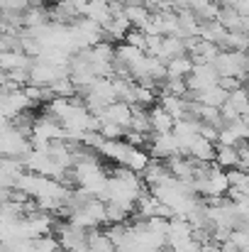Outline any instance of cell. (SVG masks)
Listing matches in <instances>:
<instances>
[{
    "mask_svg": "<svg viewBox=\"0 0 249 252\" xmlns=\"http://www.w3.org/2000/svg\"><path fill=\"white\" fill-rule=\"evenodd\" d=\"M215 69L222 76H237L242 84L249 79L247 71V52H235V49H220L215 59Z\"/></svg>",
    "mask_w": 249,
    "mask_h": 252,
    "instance_id": "cell-1",
    "label": "cell"
},
{
    "mask_svg": "<svg viewBox=\"0 0 249 252\" xmlns=\"http://www.w3.org/2000/svg\"><path fill=\"white\" fill-rule=\"evenodd\" d=\"M183 54H188L186 39H183V37H176V34H164V44H162L159 59H162V62H171V59L183 57Z\"/></svg>",
    "mask_w": 249,
    "mask_h": 252,
    "instance_id": "cell-13",
    "label": "cell"
},
{
    "mask_svg": "<svg viewBox=\"0 0 249 252\" xmlns=\"http://www.w3.org/2000/svg\"><path fill=\"white\" fill-rule=\"evenodd\" d=\"M105 140H125V127H120V125H115V123H110V120H103V125H100V130H98Z\"/></svg>",
    "mask_w": 249,
    "mask_h": 252,
    "instance_id": "cell-21",
    "label": "cell"
},
{
    "mask_svg": "<svg viewBox=\"0 0 249 252\" xmlns=\"http://www.w3.org/2000/svg\"><path fill=\"white\" fill-rule=\"evenodd\" d=\"M220 250H222V252H242L240 248H237V245H235V243H232V240H225V243H220Z\"/></svg>",
    "mask_w": 249,
    "mask_h": 252,
    "instance_id": "cell-24",
    "label": "cell"
},
{
    "mask_svg": "<svg viewBox=\"0 0 249 252\" xmlns=\"http://www.w3.org/2000/svg\"><path fill=\"white\" fill-rule=\"evenodd\" d=\"M171 176V169L166 164L164 159H152L149 162V167L142 171V179H144V184L147 186H154V184H162L164 179Z\"/></svg>",
    "mask_w": 249,
    "mask_h": 252,
    "instance_id": "cell-15",
    "label": "cell"
},
{
    "mask_svg": "<svg viewBox=\"0 0 249 252\" xmlns=\"http://www.w3.org/2000/svg\"><path fill=\"white\" fill-rule=\"evenodd\" d=\"M183 155H191V157L198 159V162H215L218 150H215V142L205 140V137L198 132V135L183 147Z\"/></svg>",
    "mask_w": 249,
    "mask_h": 252,
    "instance_id": "cell-6",
    "label": "cell"
},
{
    "mask_svg": "<svg viewBox=\"0 0 249 252\" xmlns=\"http://www.w3.org/2000/svg\"><path fill=\"white\" fill-rule=\"evenodd\" d=\"M242 162L240 157V147H227V145H218V155H215V164L222 169H237Z\"/></svg>",
    "mask_w": 249,
    "mask_h": 252,
    "instance_id": "cell-16",
    "label": "cell"
},
{
    "mask_svg": "<svg viewBox=\"0 0 249 252\" xmlns=\"http://www.w3.org/2000/svg\"><path fill=\"white\" fill-rule=\"evenodd\" d=\"M100 120H110V123H115V125H120V127L127 130L130 123H132V105L125 103V100H115V103H110L100 113Z\"/></svg>",
    "mask_w": 249,
    "mask_h": 252,
    "instance_id": "cell-7",
    "label": "cell"
},
{
    "mask_svg": "<svg viewBox=\"0 0 249 252\" xmlns=\"http://www.w3.org/2000/svg\"><path fill=\"white\" fill-rule=\"evenodd\" d=\"M242 118H245V123H247V130H249V115H242ZM249 140V137H247Z\"/></svg>",
    "mask_w": 249,
    "mask_h": 252,
    "instance_id": "cell-25",
    "label": "cell"
},
{
    "mask_svg": "<svg viewBox=\"0 0 249 252\" xmlns=\"http://www.w3.org/2000/svg\"><path fill=\"white\" fill-rule=\"evenodd\" d=\"M54 233H56V238H59V243H61V248L69 252H81L88 248V230H83L79 225H74L71 220H66V223H59L56 228H54Z\"/></svg>",
    "mask_w": 249,
    "mask_h": 252,
    "instance_id": "cell-3",
    "label": "cell"
},
{
    "mask_svg": "<svg viewBox=\"0 0 249 252\" xmlns=\"http://www.w3.org/2000/svg\"><path fill=\"white\" fill-rule=\"evenodd\" d=\"M27 169H25L22 159H17V157H2V162H0V184H2V189H15L17 179Z\"/></svg>",
    "mask_w": 249,
    "mask_h": 252,
    "instance_id": "cell-8",
    "label": "cell"
},
{
    "mask_svg": "<svg viewBox=\"0 0 249 252\" xmlns=\"http://www.w3.org/2000/svg\"><path fill=\"white\" fill-rule=\"evenodd\" d=\"M88 248H93L95 252H117L115 243L110 240V235L105 230H98V228L88 230Z\"/></svg>",
    "mask_w": 249,
    "mask_h": 252,
    "instance_id": "cell-18",
    "label": "cell"
},
{
    "mask_svg": "<svg viewBox=\"0 0 249 252\" xmlns=\"http://www.w3.org/2000/svg\"><path fill=\"white\" fill-rule=\"evenodd\" d=\"M105 206H108V223H125L127 220V216H130L127 208H122L120 203H112V201H105Z\"/></svg>",
    "mask_w": 249,
    "mask_h": 252,
    "instance_id": "cell-22",
    "label": "cell"
},
{
    "mask_svg": "<svg viewBox=\"0 0 249 252\" xmlns=\"http://www.w3.org/2000/svg\"><path fill=\"white\" fill-rule=\"evenodd\" d=\"M149 155L154 159H171L176 155H183L181 140L176 137V132H152V142H149Z\"/></svg>",
    "mask_w": 249,
    "mask_h": 252,
    "instance_id": "cell-2",
    "label": "cell"
},
{
    "mask_svg": "<svg viewBox=\"0 0 249 252\" xmlns=\"http://www.w3.org/2000/svg\"><path fill=\"white\" fill-rule=\"evenodd\" d=\"M247 71H249V52H247Z\"/></svg>",
    "mask_w": 249,
    "mask_h": 252,
    "instance_id": "cell-27",
    "label": "cell"
},
{
    "mask_svg": "<svg viewBox=\"0 0 249 252\" xmlns=\"http://www.w3.org/2000/svg\"><path fill=\"white\" fill-rule=\"evenodd\" d=\"M230 240H232V243H235V245H237L242 252L249 250V230H245V228H240V225H237V228L232 230Z\"/></svg>",
    "mask_w": 249,
    "mask_h": 252,
    "instance_id": "cell-23",
    "label": "cell"
},
{
    "mask_svg": "<svg viewBox=\"0 0 249 252\" xmlns=\"http://www.w3.org/2000/svg\"><path fill=\"white\" fill-rule=\"evenodd\" d=\"M227 103H232V105H235V110H237L240 115H249V88L240 86V88L230 91Z\"/></svg>",
    "mask_w": 249,
    "mask_h": 252,
    "instance_id": "cell-20",
    "label": "cell"
},
{
    "mask_svg": "<svg viewBox=\"0 0 249 252\" xmlns=\"http://www.w3.org/2000/svg\"><path fill=\"white\" fill-rule=\"evenodd\" d=\"M186 98H195V100H198V103H203V105L222 108V105L227 103V98H230V91H227V88H225L222 84H215V86H210V88H205V91L188 93Z\"/></svg>",
    "mask_w": 249,
    "mask_h": 252,
    "instance_id": "cell-9",
    "label": "cell"
},
{
    "mask_svg": "<svg viewBox=\"0 0 249 252\" xmlns=\"http://www.w3.org/2000/svg\"><path fill=\"white\" fill-rule=\"evenodd\" d=\"M0 108H2V118H5V120H15L17 115H22V113H27L29 108H34V103L29 100V95L25 93V88H17V91L2 93Z\"/></svg>",
    "mask_w": 249,
    "mask_h": 252,
    "instance_id": "cell-4",
    "label": "cell"
},
{
    "mask_svg": "<svg viewBox=\"0 0 249 252\" xmlns=\"http://www.w3.org/2000/svg\"><path fill=\"white\" fill-rule=\"evenodd\" d=\"M130 142L127 140H105L103 145H100V155L103 157H108L110 162H117L120 167L125 164V159H127V152H130Z\"/></svg>",
    "mask_w": 249,
    "mask_h": 252,
    "instance_id": "cell-11",
    "label": "cell"
},
{
    "mask_svg": "<svg viewBox=\"0 0 249 252\" xmlns=\"http://www.w3.org/2000/svg\"><path fill=\"white\" fill-rule=\"evenodd\" d=\"M149 120H152V132H173L176 118L166 110L162 103L149 108Z\"/></svg>",
    "mask_w": 249,
    "mask_h": 252,
    "instance_id": "cell-12",
    "label": "cell"
},
{
    "mask_svg": "<svg viewBox=\"0 0 249 252\" xmlns=\"http://www.w3.org/2000/svg\"><path fill=\"white\" fill-rule=\"evenodd\" d=\"M222 49H235V52H249V32H232L227 30Z\"/></svg>",
    "mask_w": 249,
    "mask_h": 252,
    "instance_id": "cell-19",
    "label": "cell"
},
{
    "mask_svg": "<svg viewBox=\"0 0 249 252\" xmlns=\"http://www.w3.org/2000/svg\"><path fill=\"white\" fill-rule=\"evenodd\" d=\"M186 81H188L191 93H198V91H205L210 86L220 84V74H218L215 64H195L193 71H191V76Z\"/></svg>",
    "mask_w": 249,
    "mask_h": 252,
    "instance_id": "cell-5",
    "label": "cell"
},
{
    "mask_svg": "<svg viewBox=\"0 0 249 252\" xmlns=\"http://www.w3.org/2000/svg\"><path fill=\"white\" fill-rule=\"evenodd\" d=\"M166 252H181V250H173V248H168V250H166Z\"/></svg>",
    "mask_w": 249,
    "mask_h": 252,
    "instance_id": "cell-26",
    "label": "cell"
},
{
    "mask_svg": "<svg viewBox=\"0 0 249 252\" xmlns=\"http://www.w3.org/2000/svg\"><path fill=\"white\" fill-rule=\"evenodd\" d=\"M32 59L25 49H7L0 54V69L2 71H15V69H29L32 66Z\"/></svg>",
    "mask_w": 249,
    "mask_h": 252,
    "instance_id": "cell-10",
    "label": "cell"
},
{
    "mask_svg": "<svg viewBox=\"0 0 249 252\" xmlns=\"http://www.w3.org/2000/svg\"><path fill=\"white\" fill-rule=\"evenodd\" d=\"M193 66H195V62H193V57H188V54H183V57H176V59L166 62L168 79H188V76H191V71H193Z\"/></svg>",
    "mask_w": 249,
    "mask_h": 252,
    "instance_id": "cell-14",
    "label": "cell"
},
{
    "mask_svg": "<svg viewBox=\"0 0 249 252\" xmlns=\"http://www.w3.org/2000/svg\"><path fill=\"white\" fill-rule=\"evenodd\" d=\"M154 157L147 152V150H142V147H130V152H127V159H125V164L122 167H130V169H135V171H144V169L149 167V162H152Z\"/></svg>",
    "mask_w": 249,
    "mask_h": 252,
    "instance_id": "cell-17",
    "label": "cell"
}]
</instances>
